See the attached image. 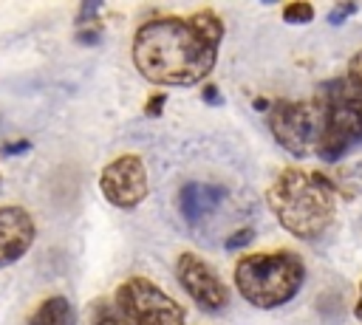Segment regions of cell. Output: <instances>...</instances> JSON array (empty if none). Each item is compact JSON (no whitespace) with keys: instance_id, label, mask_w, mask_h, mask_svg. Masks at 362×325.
Here are the masks:
<instances>
[{"instance_id":"obj_13","label":"cell","mask_w":362,"mask_h":325,"mask_svg":"<svg viewBox=\"0 0 362 325\" xmlns=\"http://www.w3.org/2000/svg\"><path fill=\"white\" fill-rule=\"evenodd\" d=\"M90 325H130L113 305H99L96 314H93V322Z\"/></svg>"},{"instance_id":"obj_14","label":"cell","mask_w":362,"mask_h":325,"mask_svg":"<svg viewBox=\"0 0 362 325\" xmlns=\"http://www.w3.org/2000/svg\"><path fill=\"white\" fill-rule=\"evenodd\" d=\"M252 237H255V229L252 226H238L226 240H223V246L232 252V249H243V246H249L252 243Z\"/></svg>"},{"instance_id":"obj_4","label":"cell","mask_w":362,"mask_h":325,"mask_svg":"<svg viewBox=\"0 0 362 325\" xmlns=\"http://www.w3.org/2000/svg\"><path fill=\"white\" fill-rule=\"evenodd\" d=\"M305 283V266L294 252H252L235 263L238 294L255 308H280Z\"/></svg>"},{"instance_id":"obj_3","label":"cell","mask_w":362,"mask_h":325,"mask_svg":"<svg viewBox=\"0 0 362 325\" xmlns=\"http://www.w3.org/2000/svg\"><path fill=\"white\" fill-rule=\"evenodd\" d=\"M311 102L317 107L314 153L322 161H339L362 144V90L348 76L322 82Z\"/></svg>"},{"instance_id":"obj_10","label":"cell","mask_w":362,"mask_h":325,"mask_svg":"<svg viewBox=\"0 0 362 325\" xmlns=\"http://www.w3.org/2000/svg\"><path fill=\"white\" fill-rule=\"evenodd\" d=\"M223 195H226V189H223L221 184L189 181V184H184L181 192H178V209H181L184 220H187L189 226H195V223H201L204 218H209V215L218 209V203L223 201Z\"/></svg>"},{"instance_id":"obj_17","label":"cell","mask_w":362,"mask_h":325,"mask_svg":"<svg viewBox=\"0 0 362 325\" xmlns=\"http://www.w3.org/2000/svg\"><path fill=\"white\" fill-rule=\"evenodd\" d=\"M359 90H362V51H356L354 57H351V62H348V73H345Z\"/></svg>"},{"instance_id":"obj_9","label":"cell","mask_w":362,"mask_h":325,"mask_svg":"<svg viewBox=\"0 0 362 325\" xmlns=\"http://www.w3.org/2000/svg\"><path fill=\"white\" fill-rule=\"evenodd\" d=\"M37 223L23 206H0V266L17 263L34 243Z\"/></svg>"},{"instance_id":"obj_2","label":"cell","mask_w":362,"mask_h":325,"mask_svg":"<svg viewBox=\"0 0 362 325\" xmlns=\"http://www.w3.org/2000/svg\"><path fill=\"white\" fill-rule=\"evenodd\" d=\"M266 203L277 223L297 240H317L337 218V198L320 172L286 167L269 187Z\"/></svg>"},{"instance_id":"obj_8","label":"cell","mask_w":362,"mask_h":325,"mask_svg":"<svg viewBox=\"0 0 362 325\" xmlns=\"http://www.w3.org/2000/svg\"><path fill=\"white\" fill-rule=\"evenodd\" d=\"M175 277L181 283V288L192 297V302L201 308V311H209V314H218L229 305V288L223 285V280L218 277V271H212V266L192 254V252H184L178 254L175 260Z\"/></svg>"},{"instance_id":"obj_7","label":"cell","mask_w":362,"mask_h":325,"mask_svg":"<svg viewBox=\"0 0 362 325\" xmlns=\"http://www.w3.org/2000/svg\"><path fill=\"white\" fill-rule=\"evenodd\" d=\"M99 189L110 206L136 209L147 198V167L141 155L124 153L105 164L99 172Z\"/></svg>"},{"instance_id":"obj_16","label":"cell","mask_w":362,"mask_h":325,"mask_svg":"<svg viewBox=\"0 0 362 325\" xmlns=\"http://www.w3.org/2000/svg\"><path fill=\"white\" fill-rule=\"evenodd\" d=\"M99 34H102V28H99V25H96V20H93V23H82V25H79L76 40H79V42H85V45H93V42L99 40Z\"/></svg>"},{"instance_id":"obj_19","label":"cell","mask_w":362,"mask_h":325,"mask_svg":"<svg viewBox=\"0 0 362 325\" xmlns=\"http://www.w3.org/2000/svg\"><path fill=\"white\" fill-rule=\"evenodd\" d=\"M28 147H31V141H25V138L23 141H8V144H3V153L6 155H17V153H25Z\"/></svg>"},{"instance_id":"obj_18","label":"cell","mask_w":362,"mask_h":325,"mask_svg":"<svg viewBox=\"0 0 362 325\" xmlns=\"http://www.w3.org/2000/svg\"><path fill=\"white\" fill-rule=\"evenodd\" d=\"M167 105V93L161 90V93H153L147 102H144V113L147 116H161V107Z\"/></svg>"},{"instance_id":"obj_21","label":"cell","mask_w":362,"mask_h":325,"mask_svg":"<svg viewBox=\"0 0 362 325\" xmlns=\"http://www.w3.org/2000/svg\"><path fill=\"white\" fill-rule=\"evenodd\" d=\"M354 314H356V319H362V280H359V300L354 305Z\"/></svg>"},{"instance_id":"obj_12","label":"cell","mask_w":362,"mask_h":325,"mask_svg":"<svg viewBox=\"0 0 362 325\" xmlns=\"http://www.w3.org/2000/svg\"><path fill=\"white\" fill-rule=\"evenodd\" d=\"M283 20L291 23V25H305V23L314 20V6L305 3V0L288 3V6H283Z\"/></svg>"},{"instance_id":"obj_15","label":"cell","mask_w":362,"mask_h":325,"mask_svg":"<svg viewBox=\"0 0 362 325\" xmlns=\"http://www.w3.org/2000/svg\"><path fill=\"white\" fill-rule=\"evenodd\" d=\"M351 14H356V3H337L331 11H328V23L339 25L342 20H348Z\"/></svg>"},{"instance_id":"obj_20","label":"cell","mask_w":362,"mask_h":325,"mask_svg":"<svg viewBox=\"0 0 362 325\" xmlns=\"http://www.w3.org/2000/svg\"><path fill=\"white\" fill-rule=\"evenodd\" d=\"M204 102H209V105H218V102H221V93H218L215 85H206V88H204Z\"/></svg>"},{"instance_id":"obj_5","label":"cell","mask_w":362,"mask_h":325,"mask_svg":"<svg viewBox=\"0 0 362 325\" xmlns=\"http://www.w3.org/2000/svg\"><path fill=\"white\" fill-rule=\"evenodd\" d=\"M113 308L130 325H184V308L147 277L124 280L113 294Z\"/></svg>"},{"instance_id":"obj_22","label":"cell","mask_w":362,"mask_h":325,"mask_svg":"<svg viewBox=\"0 0 362 325\" xmlns=\"http://www.w3.org/2000/svg\"><path fill=\"white\" fill-rule=\"evenodd\" d=\"M0 187H3V172H0Z\"/></svg>"},{"instance_id":"obj_1","label":"cell","mask_w":362,"mask_h":325,"mask_svg":"<svg viewBox=\"0 0 362 325\" xmlns=\"http://www.w3.org/2000/svg\"><path fill=\"white\" fill-rule=\"evenodd\" d=\"M221 40L223 23L209 8L189 17H156L133 37V65L153 85H195L215 68Z\"/></svg>"},{"instance_id":"obj_11","label":"cell","mask_w":362,"mask_h":325,"mask_svg":"<svg viewBox=\"0 0 362 325\" xmlns=\"http://www.w3.org/2000/svg\"><path fill=\"white\" fill-rule=\"evenodd\" d=\"M25 325H76V311L68 302V297L54 294L37 305V311L28 317Z\"/></svg>"},{"instance_id":"obj_6","label":"cell","mask_w":362,"mask_h":325,"mask_svg":"<svg viewBox=\"0 0 362 325\" xmlns=\"http://www.w3.org/2000/svg\"><path fill=\"white\" fill-rule=\"evenodd\" d=\"M269 130L274 141L291 155H305L317 144V107L314 102L277 99L269 105Z\"/></svg>"}]
</instances>
